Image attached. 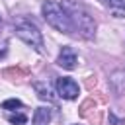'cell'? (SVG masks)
Listing matches in <instances>:
<instances>
[{
    "mask_svg": "<svg viewBox=\"0 0 125 125\" xmlns=\"http://www.w3.org/2000/svg\"><path fill=\"white\" fill-rule=\"evenodd\" d=\"M61 6H62V10L68 14L74 29H76L84 39H94V37H96V27H98V25H96L94 18L90 16V12L84 8L82 2H78V0H61Z\"/></svg>",
    "mask_w": 125,
    "mask_h": 125,
    "instance_id": "cell-1",
    "label": "cell"
},
{
    "mask_svg": "<svg viewBox=\"0 0 125 125\" xmlns=\"http://www.w3.org/2000/svg\"><path fill=\"white\" fill-rule=\"evenodd\" d=\"M41 14H43L45 21H47L51 27H55L57 31L66 33V35H74L76 29H74L68 14L62 10L61 4H57V2H53V0H45V2L41 4Z\"/></svg>",
    "mask_w": 125,
    "mask_h": 125,
    "instance_id": "cell-2",
    "label": "cell"
},
{
    "mask_svg": "<svg viewBox=\"0 0 125 125\" xmlns=\"http://www.w3.org/2000/svg\"><path fill=\"white\" fill-rule=\"evenodd\" d=\"M14 33L37 53H43V35L39 27L27 18H14Z\"/></svg>",
    "mask_w": 125,
    "mask_h": 125,
    "instance_id": "cell-3",
    "label": "cell"
},
{
    "mask_svg": "<svg viewBox=\"0 0 125 125\" xmlns=\"http://www.w3.org/2000/svg\"><path fill=\"white\" fill-rule=\"evenodd\" d=\"M78 92H80V88L72 78H68V76L57 78V94L62 100H74V98H78Z\"/></svg>",
    "mask_w": 125,
    "mask_h": 125,
    "instance_id": "cell-4",
    "label": "cell"
},
{
    "mask_svg": "<svg viewBox=\"0 0 125 125\" xmlns=\"http://www.w3.org/2000/svg\"><path fill=\"white\" fill-rule=\"evenodd\" d=\"M57 64L62 66L64 70H72L76 66V53L70 49V47H62L59 57H57Z\"/></svg>",
    "mask_w": 125,
    "mask_h": 125,
    "instance_id": "cell-5",
    "label": "cell"
},
{
    "mask_svg": "<svg viewBox=\"0 0 125 125\" xmlns=\"http://www.w3.org/2000/svg\"><path fill=\"white\" fill-rule=\"evenodd\" d=\"M109 88L117 94V96H125V70H113L109 74Z\"/></svg>",
    "mask_w": 125,
    "mask_h": 125,
    "instance_id": "cell-6",
    "label": "cell"
},
{
    "mask_svg": "<svg viewBox=\"0 0 125 125\" xmlns=\"http://www.w3.org/2000/svg\"><path fill=\"white\" fill-rule=\"evenodd\" d=\"M113 18H125V0H100Z\"/></svg>",
    "mask_w": 125,
    "mask_h": 125,
    "instance_id": "cell-7",
    "label": "cell"
},
{
    "mask_svg": "<svg viewBox=\"0 0 125 125\" xmlns=\"http://www.w3.org/2000/svg\"><path fill=\"white\" fill-rule=\"evenodd\" d=\"M33 90L37 92V96H39L41 100L55 104V94H53V90L49 88V84H47V82H33Z\"/></svg>",
    "mask_w": 125,
    "mask_h": 125,
    "instance_id": "cell-8",
    "label": "cell"
},
{
    "mask_svg": "<svg viewBox=\"0 0 125 125\" xmlns=\"http://www.w3.org/2000/svg\"><path fill=\"white\" fill-rule=\"evenodd\" d=\"M49 121H51V109L49 107H37L35 109V113H33V121H31V125H49Z\"/></svg>",
    "mask_w": 125,
    "mask_h": 125,
    "instance_id": "cell-9",
    "label": "cell"
},
{
    "mask_svg": "<svg viewBox=\"0 0 125 125\" xmlns=\"http://www.w3.org/2000/svg\"><path fill=\"white\" fill-rule=\"evenodd\" d=\"M27 68L25 66H8V68H4V78H10V80H18V78H23V76H27Z\"/></svg>",
    "mask_w": 125,
    "mask_h": 125,
    "instance_id": "cell-10",
    "label": "cell"
},
{
    "mask_svg": "<svg viewBox=\"0 0 125 125\" xmlns=\"http://www.w3.org/2000/svg\"><path fill=\"white\" fill-rule=\"evenodd\" d=\"M23 107V104L20 102V100H16V98H12V100H6V102H2V109H6L8 113L10 111H20Z\"/></svg>",
    "mask_w": 125,
    "mask_h": 125,
    "instance_id": "cell-11",
    "label": "cell"
},
{
    "mask_svg": "<svg viewBox=\"0 0 125 125\" xmlns=\"http://www.w3.org/2000/svg\"><path fill=\"white\" fill-rule=\"evenodd\" d=\"M6 119H8L12 125H25V123H27V115H25V113H8Z\"/></svg>",
    "mask_w": 125,
    "mask_h": 125,
    "instance_id": "cell-12",
    "label": "cell"
},
{
    "mask_svg": "<svg viewBox=\"0 0 125 125\" xmlns=\"http://www.w3.org/2000/svg\"><path fill=\"white\" fill-rule=\"evenodd\" d=\"M90 109H96V102H94V98H88L86 102H82V105H80V109H78L80 117H88V111H90Z\"/></svg>",
    "mask_w": 125,
    "mask_h": 125,
    "instance_id": "cell-13",
    "label": "cell"
},
{
    "mask_svg": "<svg viewBox=\"0 0 125 125\" xmlns=\"http://www.w3.org/2000/svg\"><path fill=\"white\" fill-rule=\"evenodd\" d=\"M84 84H86V88H88V90H92V88L96 86V76H88Z\"/></svg>",
    "mask_w": 125,
    "mask_h": 125,
    "instance_id": "cell-14",
    "label": "cell"
},
{
    "mask_svg": "<svg viewBox=\"0 0 125 125\" xmlns=\"http://www.w3.org/2000/svg\"><path fill=\"white\" fill-rule=\"evenodd\" d=\"M94 125H102V111H96V115H92Z\"/></svg>",
    "mask_w": 125,
    "mask_h": 125,
    "instance_id": "cell-15",
    "label": "cell"
},
{
    "mask_svg": "<svg viewBox=\"0 0 125 125\" xmlns=\"http://www.w3.org/2000/svg\"><path fill=\"white\" fill-rule=\"evenodd\" d=\"M109 121H111V123H115V125H117V123H121V119H117V117H115L111 111H109Z\"/></svg>",
    "mask_w": 125,
    "mask_h": 125,
    "instance_id": "cell-16",
    "label": "cell"
},
{
    "mask_svg": "<svg viewBox=\"0 0 125 125\" xmlns=\"http://www.w3.org/2000/svg\"><path fill=\"white\" fill-rule=\"evenodd\" d=\"M4 55H6V51H0V57H4Z\"/></svg>",
    "mask_w": 125,
    "mask_h": 125,
    "instance_id": "cell-17",
    "label": "cell"
},
{
    "mask_svg": "<svg viewBox=\"0 0 125 125\" xmlns=\"http://www.w3.org/2000/svg\"><path fill=\"white\" fill-rule=\"evenodd\" d=\"M0 23H2V18H0Z\"/></svg>",
    "mask_w": 125,
    "mask_h": 125,
    "instance_id": "cell-18",
    "label": "cell"
}]
</instances>
